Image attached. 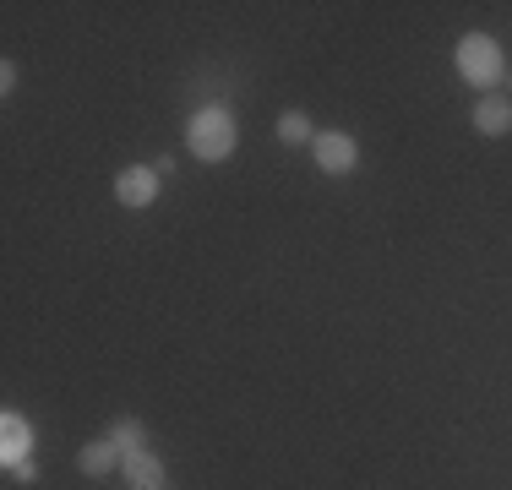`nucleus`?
Masks as SVG:
<instances>
[{
	"mask_svg": "<svg viewBox=\"0 0 512 490\" xmlns=\"http://www.w3.org/2000/svg\"><path fill=\"white\" fill-rule=\"evenodd\" d=\"M186 142H191V153H197L202 164H218V158H229V153H235V142H240L235 115H229L224 104L197 109V115H191V126H186Z\"/></svg>",
	"mask_w": 512,
	"mask_h": 490,
	"instance_id": "1",
	"label": "nucleus"
},
{
	"mask_svg": "<svg viewBox=\"0 0 512 490\" xmlns=\"http://www.w3.org/2000/svg\"><path fill=\"white\" fill-rule=\"evenodd\" d=\"M502 44L491 39V33H463L458 39V77L469 82V88H496L502 82Z\"/></svg>",
	"mask_w": 512,
	"mask_h": 490,
	"instance_id": "2",
	"label": "nucleus"
},
{
	"mask_svg": "<svg viewBox=\"0 0 512 490\" xmlns=\"http://www.w3.org/2000/svg\"><path fill=\"white\" fill-rule=\"evenodd\" d=\"M158 186H164V175H158L153 164H131L115 175V196L120 207H153L158 202Z\"/></svg>",
	"mask_w": 512,
	"mask_h": 490,
	"instance_id": "3",
	"label": "nucleus"
},
{
	"mask_svg": "<svg viewBox=\"0 0 512 490\" xmlns=\"http://www.w3.org/2000/svg\"><path fill=\"white\" fill-rule=\"evenodd\" d=\"M311 147H316V164H322L327 175H349V169L360 164V147H355L349 131H322Z\"/></svg>",
	"mask_w": 512,
	"mask_h": 490,
	"instance_id": "4",
	"label": "nucleus"
},
{
	"mask_svg": "<svg viewBox=\"0 0 512 490\" xmlns=\"http://www.w3.org/2000/svg\"><path fill=\"white\" fill-rule=\"evenodd\" d=\"M0 458H6V463L33 458V425L22 420L17 409H6V414H0Z\"/></svg>",
	"mask_w": 512,
	"mask_h": 490,
	"instance_id": "5",
	"label": "nucleus"
},
{
	"mask_svg": "<svg viewBox=\"0 0 512 490\" xmlns=\"http://www.w3.org/2000/svg\"><path fill=\"white\" fill-rule=\"evenodd\" d=\"M126 480L131 490H164V458L158 452H126Z\"/></svg>",
	"mask_w": 512,
	"mask_h": 490,
	"instance_id": "6",
	"label": "nucleus"
},
{
	"mask_svg": "<svg viewBox=\"0 0 512 490\" xmlns=\"http://www.w3.org/2000/svg\"><path fill=\"white\" fill-rule=\"evenodd\" d=\"M474 131H480V137H507L512 131V98H480V104H474Z\"/></svg>",
	"mask_w": 512,
	"mask_h": 490,
	"instance_id": "7",
	"label": "nucleus"
},
{
	"mask_svg": "<svg viewBox=\"0 0 512 490\" xmlns=\"http://www.w3.org/2000/svg\"><path fill=\"white\" fill-rule=\"evenodd\" d=\"M82 474H88V480H104L109 469H115V463H126V452L115 447V441L109 436H99V441H88V447H82Z\"/></svg>",
	"mask_w": 512,
	"mask_h": 490,
	"instance_id": "8",
	"label": "nucleus"
},
{
	"mask_svg": "<svg viewBox=\"0 0 512 490\" xmlns=\"http://www.w3.org/2000/svg\"><path fill=\"white\" fill-rule=\"evenodd\" d=\"M109 441H115L120 452H142V447H148V425H142V420H115V425H109Z\"/></svg>",
	"mask_w": 512,
	"mask_h": 490,
	"instance_id": "9",
	"label": "nucleus"
},
{
	"mask_svg": "<svg viewBox=\"0 0 512 490\" xmlns=\"http://www.w3.org/2000/svg\"><path fill=\"white\" fill-rule=\"evenodd\" d=\"M278 142H289V147H300V142H316V131H311V120L300 115V109H289L284 120H278Z\"/></svg>",
	"mask_w": 512,
	"mask_h": 490,
	"instance_id": "10",
	"label": "nucleus"
},
{
	"mask_svg": "<svg viewBox=\"0 0 512 490\" xmlns=\"http://www.w3.org/2000/svg\"><path fill=\"white\" fill-rule=\"evenodd\" d=\"M6 474L17 485H39V458H22V463H6Z\"/></svg>",
	"mask_w": 512,
	"mask_h": 490,
	"instance_id": "11",
	"label": "nucleus"
}]
</instances>
